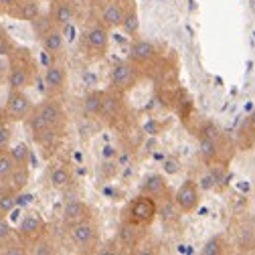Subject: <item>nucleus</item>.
<instances>
[{
	"instance_id": "nucleus-1",
	"label": "nucleus",
	"mask_w": 255,
	"mask_h": 255,
	"mask_svg": "<svg viewBox=\"0 0 255 255\" xmlns=\"http://www.w3.org/2000/svg\"><path fill=\"white\" fill-rule=\"evenodd\" d=\"M30 130H33V136L37 138V142H51L55 140V136H59L63 130H65L67 124V116L65 110H63L61 102L51 98L45 100L43 104L35 106L33 114L26 118Z\"/></svg>"
},
{
	"instance_id": "nucleus-2",
	"label": "nucleus",
	"mask_w": 255,
	"mask_h": 255,
	"mask_svg": "<svg viewBox=\"0 0 255 255\" xmlns=\"http://www.w3.org/2000/svg\"><path fill=\"white\" fill-rule=\"evenodd\" d=\"M35 69L37 65L30 53L26 49L14 47L8 55V75H6L8 89H26L35 79Z\"/></svg>"
},
{
	"instance_id": "nucleus-3",
	"label": "nucleus",
	"mask_w": 255,
	"mask_h": 255,
	"mask_svg": "<svg viewBox=\"0 0 255 255\" xmlns=\"http://www.w3.org/2000/svg\"><path fill=\"white\" fill-rule=\"evenodd\" d=\"M231 235L233 247L239 253H253L255 251V215L249 211L237 213L231 221Z\"/></svg>"
},
{
	"instance_id": "nucleus-4",
	"label": "nucleus",
	"mask_w": 255,
	"mask_h": 255,
	"mask_svg": "<svg viewBox=\"0 0 255 255\" xmlns=\"http://www.w3.org/2000/svg\"><path fill=\"white\" fill-rule=\"evenodd\" d=\"M65 229H67V235H69L71 243L81 253L95 251V247H98V243H100V235H98V227H95V223H93V217L85 219V221H79V223H73V225H69Z\"/></svg>"
},
{
	"instance_id": "nucleus-5",
	"label": "nucleus",
	"mask_w": 255,
	"mask_h": 255,
	"mask_svg": "<svg viewBox=\"0 0 255 255\" xmlns=\"http://www.w3.org/2000/svg\"><path fill=\"white\" fill-rule=\"evenodd\" d=\"M158 217V203L156 199L148 197V195H142L136 197L130 205H128L126 213H124V219L126 221H132L136 225H142V227H150L152 223L156 221Z\"/></svg>"
},
{
	"instance_id": "nucleus-6",
	"label": "nucleus",
	"mask_w": 255,
	"mask_h": 255,
	"mask_svg": "<svg viewBox=\"0 0 255 255\" xmlns=\"http://www.w3.org/2000/svg\"><path fill=\"white\" fill-rule=\"evenodd\" d=\"M110 45V28L100 20L89 24L81 35V49L91 57H104Z\"/></svg>"
},
{
	"instance_id": "nucleus-7",
	"label": "nucleus",
	"mask_w": 255,
	"mask_h": 255,
	"mask_svg": "<svg viewBox=\"0 0 255 255\" xmlns=\"http://www.w3.org/2000/svg\"><path fill=\"white\" fill-rule=\"evenodd\" d=\"M140 67H136L134 63L130 61H118L112 65L110 69V85L114 91L124 93V91H130L138 85L140 81Z\"/></svg>"
},
{
	"instance_id": "nucleus-8",
	"label": "nucleus",
	"mask_w": 255,
	"mask_h": 255,
	"mask_svg": "<svg viewBox=\"0 0 255 255\" xmlns=\"http://www.w3.org/2000/svg\"><path fill=\"white\" fill-rule=\"evenodd\" d=\"M14 233L26 247H33L39 239H43L47 235V223H45V219L39 211H28L22 217L20 225Z\"/></svg>"
},
{
	"instance_id": "nucleus-9",
	"label": "nucleus",
	"mask_w": 255,
	"mask_h": 255,
	"mask_svg": "<svg viewBox=\"0 0 255 255\" xmlns=\"http://www.w3.org/2000/svg\"><path fill=\"white\" fill-rule=\"evenodd\" d=\"M35 104L24 93V89H8V100H6V118L12 122H26V118L33 114Z\"/></svg>"
},
{
	"instance_id": "nucleus-10",
	"label": "nucleus",
	"mask_w": 255,
	"mask_h": 255,
	"mask_svg": "<svg viewBox=\"0 0 255 255\" xmlns=\"http://www.w3.org/2000/svg\"><path fill=\"white\" fill-rule=\"evenodd\" d=\"M174 205L180 209V213L184 215H190V213H195L201 205V188H199V182L195 180H184L178 188H176V193L172 197Z\"/></svg>"
},
{
	"instance_id": "nucleus-11",
	"label": "nucleus",
	"mask_w": 255,
	"mask_h": 255,
	"mask_svg": "<svg viewBox=\"0 0 255 255\" xmlns=\"http://www.w3.org/2000/svg\"><path fill=\"white\" fill-rule=\"evenodd\" d=\"M156 57H158V49H156V45L152 41L134 39V43L130 47V55H128V61L142 69V67L150 65V63H154Z\"/></svg>"
},
{
	"instance_id": "nucleus-12",
	"label": "nucleus",
	"mask_w": 255,
	"mask_h": 255,
	"mask_svg": "<svg viewBox=\"0 0 255 255\" xmlns=\"http://www.w3.org/2000/svg\"><path fill=\"white\" fill-rule=\"evenodd\" d=\"M144 235H146V227L136 225V223H132V221L122 219L120 229H118V243L122 247H128V249L136 251V247H140Z\"/></svg>"
},
{
	"instance_id": "nucleus-13",
	"label": "nucleus",
	"mask_w": 255,
	"mask_h": 255,
	"mask_svg": "<svg viewBox=\"0 0 255 255\" xmlns=\"http://www.w3.org/2000/svg\"><path fill=\"white\" fill-rule=\"evenodd\" d=\"M61 219H63V225L69 227L73 223L91 219V209L87 203H83L79 199H67L65 205H63V211H61Z\"/></svg>"
},
{
	"instance_id": "nucleus-14",
	"label": "nucleus",
	"mask_w": 255,
	"mask_h": 255,
	"mask_svg": "<svg viewBox=\"0 0 255 255\" xmlns=\"http://www.w3.org/2000/svg\"><path fill=\"white\" fill-rule=\"evenodd\" d=\"M124 12H126L124 0H108L106 4L100 6V22L108 28H118L122 26Z\"/></svg>"
},
{
	"instance_id": "nucleus-15",
	"label": "nucleus",
	"mask_w": 255,
	"mask_h": 255,
	"mask_svg": "<svg viewBox=\"0 0 255 255\" xmlns=\"http://www.w3.org/2000/svg\"><path fill=\"white\" fill-rule=\"evenodd\" d=\"M45 85H47V91L51 93H61L65 89V83H67V71L61 63H51V65L45 69Z\"/></svg>"
},
{
	"instance_id": "nucleus-16",
	"label": "nucleus",
	"mask_w": 255,
	"mask_h": 255,
	"mask_svg": "<svg viewBox=\"0 0 255 255\" xmlns=\"http://www.w3.org/2000/svg\"><path fill=\"white\" fill-rule=\"evenodd\" d=\"M237 146H239V150H251L255 146V106L239 126Z\"/></svg>"
},
{
	"instance_id": "nucleus-17",
	"label": "nucleus",
	"mask_w": 255,
	"mask_h": 255,
	"mask_svg": "<svg viewBox=\"0 0 255 255\" xmlns=\"http://www.w3.org/2000/svg\"><path fill=\"white\" fill-rule=\"evenodd\" d=\"M49 18H51V22H53L55 26L63 28V26H67V24L73 22V18H75V8H73L71 2H67V0H57V2L51 6Z\"/></svg>"
},
{
	"instance_id": "nucleus-18",
	"label": "nucleus",
	"mask_w": 255,
	"mask_h": 255,
	"mask_svg": "<svg viewBox=\"0 0 255 255\" xmlns=\"http://www.w3.org/2000/svg\"><path fill=\"white\" fill-rule=\"evenodd\" d=\"M41 43H43V49H45L51 57H57V55L63 51V47H65V37H63V30L53 24V26L47 30V33L41 37Z\"/></svg>"
},
{
	"instance_id": "nucleus-19",
	"label": "nucleus",
	"mask_w": 255,
	"mask_h": 255,
	"mask_svg": "<svg viewBox=\"0 0 255 255\" xmlns=\"http://www.w3.org/2000/svg\"><path fill=\"white\" fill-rule=\"evenodd\" d=\"M140 193H142V195H148V197H152V199L158 201V199H162V197L168 193V184H166L164 176L152 174V176H148V178L142 182Z\"/></svg>"
},
{
	"instance_id": "nucleus-20",
	"label": "nucleus",
	"mask_w": 255,
	"mask_h": 255,
	"mask_svg": "<svg viewBox=\"0 0 255 255\" xmlns=\"http://www.w3.org/2000/svg\"><path fill=\"white\" fill-rule=\"evenodd\" d=\"M233 251V243L225 237V235H213L211 239L205 241V245L201 247L203 255H227Z\"/></svg>"
},
{
	"instance_id": "nucleus-21",
	"label": "nucleus",
	"mask_w": 255,
	"mask_h": 255,
	"mask_svg": "<svg viewBox=\"0 0 255 255\" xmlns=\"http://www.w3.org/2000/svg\"><path fill=\"white\" fill-rule=\"evenodd\" d=\"M6 184H10L16 193H22V190L28 186L30 182V170H28V164H16L12 168V172L6 176V180H2Z\"/></svg>"
},
{
	"instance_id": "nucleus-22",
	"label": "nucleus",
	"mask_w": 255,
	"mask_h": 255,
	"mask_svg": "<svg viewBox=\"0 0 255 255\" xmlns=\"http://www.w3.org/2000/svg\"><path fill=\"white\" fill-rule=\"evenodd\" d=\"M122 28L126 30L130 37H138L140 33V16H138V8L132 2H126V12H124V20H122Z\"/></svg>"
},
{
	"instance_id": "nucleus-23",
	"label": "nucleus",
	"mask_w": 255,
	"mask_h": 255,
	"mask_svg": "<svg viewBox=\"0 0 255 255\" xmlns=\"http://www.w3.org/2000/svg\"><path fill=\"white\" fill-rule=\"evenodd\" d=\"M39 14H41V6L37 0H20L16 8L10 12V16H14L18 20H28V22L35 20Z\"/></svg>"
},
{
	"instance_id": "nucleus-24",
	"label": "nucleus",
	"mask_w": 255,
	"mask_h": 255,
	"mask_svg": "<svg viewBox=\"0 0 255 255\" xmlns=\"http://www.w3.org/2000/svg\"><path fill=\"white\" fill-rule=\"evenodd\" d=\"M49 182L57 190L67 188L71 184V172H69V168L63 166V164H53L49 168Z\"/></svg>"
},
{
	"instance_id": "nucleus-25",
	"label": "nucleus",
	"mask_w": 255,
	"mask_h": 255,
	"mask_svg": "<svg viewBox=\"0 0 255 255\" xmlns=\"http://www.w3.org/2000/svg\"><path fill=\"white\" fill-rule=\"evenodd\" d=\"M16 197L18 193L6 182L0 184V215H8L16 209Z\"/></svg>"
},
{
	"instance_id": "nucleus-26",
	"label": "nucleus",
	"mask_w": 255,
	"mask_h": 255,
	"mask_svg": "<svg viewBox=\"0 0 255 255\" xmlns=\"http://www.w3.org/2000/svg\"><path fill=\"white\" fill-rule=\"evenodd\" d=\"M178 215H180V209L174 205V201L172 199H166L162 205H158V217L162 219V223H172V221H176L178 219Z\"/></svg>"
},
{
	"instance_id": "nucleus-27",
	"label": "nucleus",
	"mask_w": 255,
	"mask_h": 255,
	"mask_svg": "<svg viewBox=\"0 0 255 255\" xmlns=\"http://www.w3.org/2000/svg\"><path fill=\"white\" fill-rule=\"evenodd\" d=\"M102 100H104V93L102 91H91L85 95L83 100V108L87 114H93V116H100L102 112Z\"/></svg>"
},
{
	"instance_id": "nucleus-28",
	"label": "nucleus",
	"mask_w": 255,
	"mask_h": 255,
	"mask_svg": "<svg viewBox=\"0 0 255 255\" xmlns=\"http://www.w3.org/2000/svg\"><path fill=\"white\" fill-rule=\"evenodd\" d=\"M30 253H35V255H53V253H57V245L45 235L43 239H39L35 245H33V249H28Z\"/></svg>"
},
{
	"instance_id": "nucleus-29",
	"label": "nucleus",
	"mask_w": 255,
	"mask_h": 255,
	"mask_svg": "<svg viewBox=\"0 0 255 255\" xmlns=\"http://www.w3.org/2000/svg\"><path fill=\"white\" fill-rule=\"evenodd\" d=\"M14 166H16V164H14V160H12L10 152H8V150L0 152V180H6V176L12 172Z\"/></svg>"
},
{
	"instance_id": "nucleus-30",
	"label": "nucleus",
	"mask_w": 255,
	"mask_h": 255,
	"mask_svg": "<svg viewBox=\"0 0 255 255\" xmlns=\"http://www.w3.org/2000/svg\"><path fill=\"white\" fill-rule=\"evenodd\" d=\"M10 152V156H12V160H14V164H28V158H30V150H28V146L26 144H16L12 150H8Z\"/></svg>"
},
{
	"instance_id": "nucleus-31",
	"label": "nucleus",
	"mask_w": 255,
	"mask_h": 255,
	"mask_svg": "<svg viewBox=\"0 0 255 255\" xmlns=\"http://www.w3.org/2000/svg\"><path fill=\"white\" fill-rule=\"evenodd\" d=\"M10 237H14V229L10 225V221L6 219V215H0V243L8 241Z\"/></svg>"
},
{
	"instance_id": "nucleus-32",
	"label": "nucleus",
	"mask_w": 255,
	"mask_h": 255,
	"mask_svg": "<svg viewBox=\"0 0 255 255\" xmlns=\"http://www.w3.org/2000/svg\"><path fill=\"white\" fill-rule=\"evenodd\" d=\"M10 138H12L10 126H8L6 122H0V152L8 150V146H10Z\"/></svg>"
},
{
	"instance_id": "nucleus-33",
	"label": "nucleus",
	"mask_w": 255,
	"mask_h": 255,
	"mask_svg": "<svg viewBox=\"0 0 255 255\" xmlns=\"http://www.w3.org/2000/svg\"><path fill=\"white\" fill-rule=\"evenodd\" d=\"M18 2H20V0H0V6H2V10H4V12H8V14H10V12L16 8V4H18Z\"/></svg>"
},
{
	"instance_id": "nucleus-34",
	"label": "nucleus",
	"mask_w": 255,
	"mask_h": 255,
	"mask_svg": "<svg viewBox=\"0 0 255 255\" xmlns=\"http://www.w3.org/2000/svg\"><path fill=\"white\" fill-rule=\"evenodd\" d=\"M164 170H166L168 174L178 172V164H176V160H166V162H164Z\"/></svg>"
},
{
	"instance_id": "nucleus-35",
	"label": "nucleus",
	"mask_w": 255,
	"mask_h": 255,
	"mask_svg": "<svg viewBox=\"0 0 255 255\" xmlns=\"http://www.w3.org/2000/svg\"><path fill=\"white\" fill-rule=\"evenodd\" d=\"M91 2H93L95 6H102V4H106V2H108V0H91Z\"/></svg>"
},
{
	"instance_id": "nucleus-36",
	"label": "nucleus",
	"mask_w": 255,
	"mask_h": 255,
	"mask_svg": "<svg viewBox=\"0 0 255 255\" xmlns=\"http://www.w3.org/2000/svg\"><path fill=\"white\" fill-rule=\"evenodd\" d=\"M0 12H4V10H2V6H0Z\"/></svg>"
},
{
	"instance_id": "nucleus-37",
	"label": "nucleus",
	"mask_w": 255,
	"mask_h": 255,
	"mask_svg": "<svg viewBox=\"0 0 255 255\" xmlns=\"http://www.w3.org/2000/svg\"><path fill=\"white\" fill-rule=\"evenodd\" d=\"M124 2H130V0H124Z\"/></svg>"
}]
</instances>
